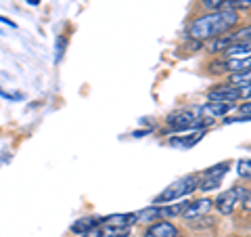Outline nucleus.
Wrapping results in <instances>:
<instances>
[{"label": "nucleus", "instance_id": "1", "mask_svg": "<svg viewBox=\"0 0 251 237\" xmlns=\"http://www.w3.org/2000/svg\"><path fill=\"white\" fill-rule=\"evenodd\" d=\"M239 23V11H216L195 19L188 26V34L195 40H216Z\"/></svg>", "mask_w": 251, "mask_h": 237}, {"label": "nucleus", "instance_id": "2", "mask_svg": "<svg viewBox=\"0 0 251 237\" xmlns=\"http://www.w3.org/2000/svg\"><path fill=\"white\" fill-rule=\"evenodd\" d=\"M168 126L174 130H205L207 126L214 124V120L209 118H203L199 107H193V109H180V112H174L168 116Z\"/></svg>", "mask_w": 251, "mask_h": 237}, {"label": "nucleus", "instance_id": "3", "mask_svg": "<svg viewBox=\"0 0 251 237\" xmlns=\"http://www.w3.org/2000/svg\"><path fill=\"white\" fill-rule=\"evenodd\" d=\"M197 187H199V175H186L182 178H178L176 183H172L170 187H166V191H161L159 195H157L155 206L168 204V202H176V200H180V197L193 193Z\"/></svg>", "mask_w": 251, "mask_h": 237}, {"label": "nucleus", "instance_id": "4", "mask_svg": "<svg viewBox=\"0 0 251 237\" xmlns=\"http://www.w3.org/2000/svg\"><path fill=\"white\" fill-rule=\"evenodd\" d=\"M228 162H222V164H216L211 166V168H207L203 175H199V191H214V189H218L220 185H222V178L224 175L228 172Z\"/></svg>", "mask_w": 251, "mask_h": 237}, {"label": "nucleus", "instance_id": "5", "mask_svg": "<svg viewBox=\"0 0 251 237\" xmlns=\"http://www.w3.org/2000/svg\"><path fill=\"white\" fill-rule=\"evenodd\" d=\"M245 189L243 187H230V189H226L224 193H220L216 197V202H214V206L222 212V214H232V210L237 208V204L243 202V197H245Z\"/></svg>", "mask_w": 251, "mask_h": 237}, {"label": "nucleus", "instance_id": "6", "mask_svg": "<svg viewBox=\"0 0 251 237\" xmlns=\"http://www.w3.org/2000/svg\"><path fill=\"white\" fill-rule=\"evenodd\" d=\"M247 40H251V26H249V28H243V30H239V31H232V34H228V36L216 38V40L209 44V51H211V53H220V51H226L228 46L247 42Z\"/></svg>", "mask_w": 251, "mask_h": 237}, {"label": "nucleus", "instance_id": "7", "mask_svg": "<svg viewBox=\"0 0 251 237\" xmlns=\"http://www.w3.org/2000/svg\"><path fill=\"white\" fill-rule=\"evenodd\" d=\"M216 72H230V74H243L251 69V57H243V59H222L211 65Z\"/></svg>", "mask_w": 251, "mask_h": 237}, {"label": "nucleus", "instance_id": "8", "mask_svg": "<svg viewBox=\"0 0 251 237\" xmlns=\"http://www.w3.org/2000/svg\"><path fill=\"white\" fill-rule=\"evenodd\" d=\"M203 137H205V130H186L184 134H174V137H170L168 143H170L172 147L191 149L193 145H197Z\"/></svg>", "mask_w": 251, "mask_h": 237}, {"label": "nucleus", "instance_id": "9", "mask_svg": "<svg viewBox=\"0 0 251 237\" xmlns=\"http://www.w3.org/2000/svg\"><path fill=\"white\" fill-rule=\"evenodd\" d=\"M234 109V103H224V101H209V103L201 105L199 112L203 118H209V120H214V118H224L226 114H230Z\"/></svg>", "mask_w": 251, "mask_h": 237}, {"label": "nucleus", "instance_id": "10", "mask_svg": "<svg viewBox=\"0 0 251 237\" xmlns=\"http://www.w3.org/2000/svg\"><path fill=\"white\" fill-rule=\"evenodd\" d=\"M128 235H130V227H113L100 223L82 237H128Z\"/></svg>", "mask_w": 251, "mask_h": 237}, {"label": "nucleus", "instance_id": "11", "mask_svg": "<svg viewBox=\"0 0 251 237\" xmlns=\"http://www.w3.org/2000/svg\"><path fill=\"white\" fill-rule=\"evenodd\" d=\"M214 208V202L211 200H197V202H188V206L184 208L182 216L186 220H197L201 216H205L207 212Z\"/></svg>", "mask_w": 251, "mask_h": 237}, {"label": "nucleus", "instance_id": "12", "mask_svg": "<svg viewBox=\"0 0 251 237\" xmlns=\"http://www.w3.org/2000/svg\"><path fill=\"white\" fill-rule=\"evenodd\" d=\"M178 235H180L178 229L172 223H159V220L153 223L145 233V237H178Z\"/></svg>", "mask_w": 251, "mask_h": 237}, {"label": "nucleus", "instance_id": "13", "mask_svg": "<svg viewBox=\"0 0 251 237\" xmlns=\"http://www.w3.org/2000/svg\"><path fill=\"white\" fill-rule=\"evenodd\" d=\"M224 53V59H243V57H251V40L247 42H241V44H234L228 46Z\"/></svg>", "mask_w": 251, "mask_h": 237}, {"label": "nucleus", "instance_id": "14", "mask_svg": "<svg viewBox=\"0 0 251 237\" xmlns=\"http://www.w3.org/2000/svg\"><path fill=\"white\" fill-rule=\"evenodd\" d=\"M97 225H100V218L97 216H86V218H80V220H75V223L72 225V233L75 235H86L88 231H92Z\"/></svg>", "mask_w": 251, "mask_h": 237}, {"label": "nucleus", "instance_id": "15", "mask_svg": "<svg viewBox=\"0 0 251 237\" xmlns=\"http://www.w3.org/2000/svg\"><path fill=\"white\" fill-rule=\"evenodd\" d=\"M161 216V208L159 206H149V208H143L140 212H134V218H136V223H155V220H159Z\"/></svg>", "mask_w": 251, "mask_h": 237}, {"label": "nucleus", "instance_id": "16", "mask_svg": "<svg viewBox=\"0 0 251 237\" xmlns=\"http://www.w3.org/2000/svg\"><path fill=\"white\" fill-rule=\"evenodd\" d=\"M100 223L113 225V227H130L132 229V225H136V218H134V214H111V216L100 218Z\"/></svg>", "mask_w": 251, "mask_h": 237}, {"label": "nucleus", "instance_id": "17", "mask_svg": "<svg viewBox=\"0 0 251 237\" xmlns=\"http://www.w3.org/2000/svg\"><path fill=\"white\" fill-rule=\"evenodd\" d=\"M188 206V202H180V204H170L168 208H161L163 216H180L184 212V208Z\"/></svg>", "mask_w": 251, "mask_h": 237}, {"label": "nucleus", "instance_id": "18", "mask_svg": "<svg viewBox=\"0 0 251 237\" xmlns=\"http://www.w3.org/2000/svg\"><path fill=\"white\" fill-rule=\"evenodd\" d=\"M203 9H207L209 13H216V11H228L226 9V0H201Z\"/></svg>", "mask_w": 251, "mask_h": 237}, {"label": "nucleus", "instance_id": "19", "mask_svg": "<svg viewBox=\"0 0 251 237\" xmlns=\"http://www.w3.org/2000/svg\"><path fill=\"white\" fill-rule=\"evenodd\" d=\"M237 172L241 178H251V157H245V160H239L237 164Z\"/></svg>", "mask_w": 251, "mask_h": 237}, {"label": "nucleus", "instance_id": "20", "mask_svg": "<svg viewBox=\"0 0 251 237\" xmlns=\"http://www.w3.org/2000/svg\"><path fill=\"white\" fill-rule=\"evenodd\" d=\"M230 84H251V69L249 72H243V74H232Z\"/></svg>", "mask_w": 251, "mask_h": 237}, {"label": "nucleus", "instance_id": "21", "mask_svg": "<svg viewBox=\"0 0 251 237\" xmlns=\"http://www.w3.org/2000/svg\"><path fill=\"white\" fill-rule=\"evenodd\" d=\"M237 109H239V118H241V120H249L251 122V103H243Z\"/></svg>", "mask_w": 251, "mask_h": 237}, {"label": "nucleus", "instance_id": "22", "mask_svg": "<svg viewBox=\"0 0 251 237\" xmlns=\"http://www.w3.org/2000/svg\"><path fill=\"white\" fill-rule=\"evenodd\" d=\"M241 206L245 208V210H251V191L245 193V197H243V202H241Z\"/></svg>", "mask_w": 251, "mask_h": 237}, {"label": "nucleus", "instance_id": "23", "mask_svg": "<svg viewBox=\"0 0 251 237\" xmlns=\"http://www.w3.org/2000/svg\"><path fill=\"white\" fill-rule=\"evenodd\" d=\"M0 21H2V23H9V26H11V28H15V23H13V21H9V19H6V17H0Z\"/></svg>", "mask_w": 251, "mask_h": 237}, {"label": "nucleus", "instance_id": "24", "mask_svg": "<svg viewBox=\"0 0 251 237\" xmlns=\"http://www.w3.org/2000/svg\"><path fill=\"white\" fill-rule=\"evenodd\" d=\"M27 2H29V4H38V2H40V0H27Z\"/></svg>", "mask_w": 251, "mask_h": 237}]
</instances>
